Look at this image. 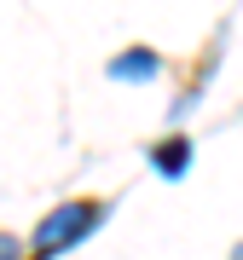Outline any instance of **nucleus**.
Instances as JSON below:
<instances>
[{
  "instance_id": "1",
  "label": "nucleus",
  "mask_w": 243,
  "mask_h": 260,
  "mask_svg": "<svg viewBox=\"0 0 243 260\" xmlns=\"http://www.w3.org/2000/svg\"><path fill=\"white\" fill-rule=\"evenodd\" d=\"M99 220H104L99 203H64V208H52L47 220L35 225V254H58V249H70V243H81Z\"/></svg>"
},
{
  "instance_id": "2",
  "label": "nucleus",
  "mask_w": 243,
  "mask_h": 260,
  "mask_svg": "<svg viewBox=\"0 0 243 260\" xmlns=\"http://www.w3.org/2000/svg\"><path fill=\"white\" fill-rule=\"evenodd\" d=\"M157 70H162L157 47H133V52L110 58V81H157Z\"/></svg>"
},
{
  "instance_id": "3",
  "label": "nucleus",
  "mask_w": 243,
  "mask_h": 260,
  "mask_svg": "<svg viewBox=\"0 0 243 260\" xmlns=\"http://www.w3.org/2000/svg\"><path fill=\"white\" fill-rule=\"evenodd\" d=\"M150 162H157V174L179 179V174H186V162H191V139H168V145H157V150H150Z\"/></svg>"
},
{
  "instance_id": "4",
  "label": "nucleus",
  "mask_w": 243,
  "mask_h": 260,
  "mask_svg": "<svg viewBox=\"0 0 243 260\" xmlns=\"http://www.w3.org/2000/svg\"><path fill=\"white\" fill-rule=\"evenodd\" d=\"M0 260H23V243L12 237V232H0Z\"/></svg>"
}]
</instances>
